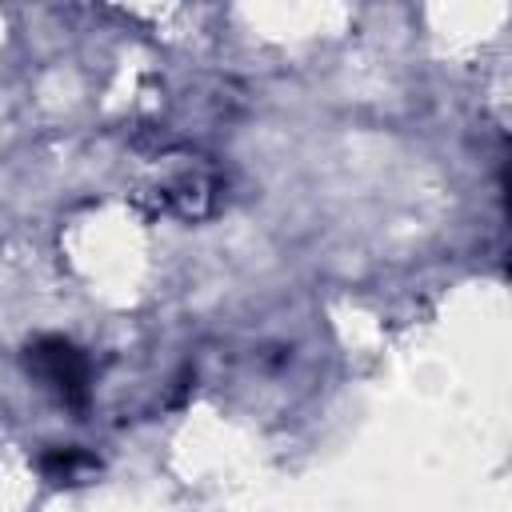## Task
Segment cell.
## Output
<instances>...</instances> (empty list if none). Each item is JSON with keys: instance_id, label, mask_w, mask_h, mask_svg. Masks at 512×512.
Wrapping results in <instances>:
<instances>
[{"instance_id": "obj_2", "label": "cell", "mask_w": 512, "mask_h": 512, "mask_svg": "<svg viewBox=\"0 0 512 512\" xmlns=\"http://www.w3.org/2000/svg\"><path fill=\"white\" fill-rule=\"evenodd\" d=\"M40 468H44L52 480H76L80 472L96 468V460H92L84 448H56V452H48V456L40 460Z\"/></svg>"}, {"instance_id": "obj_1", "label": "cell", "mask_w": 512, "mask_h": 512, "mask_svg": "<svg viewBox=\"0 0 512 512\" xmlns=\"http://www.w3.org/2000/svg\"><path fill=\"white\" fill-rule=\"evenodd\" d=\"M28 368L68 404V408H84L88 404V360L76 344H68L64 336H40L36 344H28Z\"/></svg>"}]
</instances>
